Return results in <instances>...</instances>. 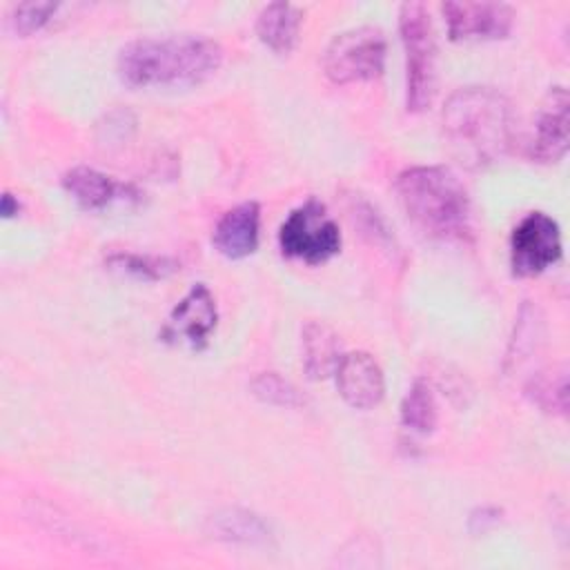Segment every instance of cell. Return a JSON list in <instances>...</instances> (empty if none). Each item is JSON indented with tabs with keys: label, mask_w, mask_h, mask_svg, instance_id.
I'll return each instance as SVG.
<instances>
[{
	"label": "cell",
	"mask_w": 570,
	"mask_h": 570,
	"mask_svg": "<svg viewBox=\"0 0 570 570\" xmlns=\"http://www.w3.org/2000/svg\"><path fill=\"white\" fill-rule=\"evenodd\" d=\"M18 209H20L18 200H13V196L7 191V194L2 196V214H4V218H11L13 214H18Z\"/></svg>",
	"instance_id": "24"
},
{
	"label": "cell",
	"mask_w": 570,
	"mask_h": 570,
	"mask_svg": "<svg viewBox=\"0 0 570 570\" xmlns=\"http://www.w3.org/2000/svg\"><path fill=\"white\" fill-rule=\"evenodd\" d=\"M303 11L292 2H269L256 18V36L276 53H289L296 45Z\"/></svg>",
	"instance_id": "14"
},
{
	"label": "cell",
	"mask_w": 570,
	"mask_h": 570,
	"mask_svg": "<svg viewBox=\"0 0 570 570\" xmlns=\"http://www.w3.org/2000/svg\"><path fill=\"white\" fill-rule=\"evenodd\" d=\"M223 62L216 40L200 33L142 36L129 40L116 60L120 80L127 87L194 85L203 82Z\"/></svg>",
	"instance_id": "1"
},
{
	"label": "cell",
	"mask_w": 570,
	"mask_h": 570,
	"mask_svg": "<svg viewBox=\"0 0 570 570\" xmlns=\"http://www.w3.org/2000/svg\"><path fill=\"white\" fill-rule=\"evenodd\" d=\"M207 530L212 537L234 543H265L269 539V525L254 512L243 508H225L209 517Z\"/></svg>",
	"instance_id": "16"
},
{
	"label": "cell",
	"mask_w": 570,
	"mask_h": 570,
	"mask_svg": "<svg viewBox=\"0 0 570 570\" xmlns=\"http://www.w3.org/2000/svg\"><path fill=\"white\" fill-rule=\"evenodd\" d=\"M249 387H252V394L256 399H261L263 403H269V405H278V407H301V405H305L303 394L289 381L278 376L276 372L258 374L252 381Z\"/></svg>",
	"instance_id": "19"
},
{
	"label": "cell",
	"mask_w": 570,
	"mask_h": 570,
	"mask_svg": "<svg viewBox=\"0 0 570 570\" xmlns=\"http://www.w3.org/2000/svg\"><path fill=\"white\" fill-rule=\"evenodd\" d=\"M525 394L543 412L566 414L568 412V370L563 365H554L537 372L525 383Z\"/></svg>",
	"instance_id": "17"
},
{
	"label": "cell",
	"mask_w": 570,
	"mask_h": 570,
	"mask_svg": "<svg viewBox=\"0 0 570 570\" xmlns=\"http://www.w3.org/2000/svg\"><path fill=\"white\" fill-rule=\"evenodd\" d=\"M301 350H303V370L309 379H325L336 372L341 361V341L336 332L321 323L309 321L301 332Z\"/></svg>",
	"instance_id": "13"
},
{
	"label": "cell",
	"mask_w": 570,
	"mask_h": 570,
	"mask_svg": "<svg viewBox=\"0 0 570 570\" xmlns=\"http://www.w3.org/2000/svg\"><path fill=\"white\" fill-rule=\"evenodd\" d=\"M539 336H541V318L537 316V307L523 305L521 314H519V321H517L512 343H510L508 363L521 365L528 358V354L534 350Z\"/></svg>",
	"instance_id": "20"
},
{
	"label": "cell",
	"mask_w": 570,
	"mask_h": 570,
	"mask_svg": "<svg viewBox=\"0 0 570 570\" xmlns=\"http://www.w3.org/2000/svg\"><path fill=\"white\" fill-rule=\"evenodd\" d=\"M443 16L452 40H497L512 29L514 11L503 2H445Z\"/></svg>",
	"instance_id": "9"
},
{
	"label": "cell",
	"mask_w": 570,
	"mask_h": 570,
	"mask_svg": "<svg viewBox=\"0 0 570 570\" xmlns=\"http://www.w3.org/2000/svg\"><path fill=\"white\" fill-rule=\"evenodd\" d=\"M62 187L85 209L107 207L111 200L120 198L127 191V187H122L111 176H107L94 167L69 169L62 176Z\"/></svg>",
	"instance_id": "15"
},
{
	"label": "cell",
	"mask_w": 570,
	"mask_h": 570,
	"mask_svg": "<svg viewBox=\"0 0 570 570\" xmlns=\"http://www.w3.org/2000/svg\"><path fill=\"white\" fill-rule=\"evenodd\" d=\"M56 2H20L11 13V27L20 36H29L42 29L56 13Z\"/></svg>",
	"instance_id": "22"
},
{
	"label": "cell",
	"mask_w": 570,
	"mask_h": 570,
	"mask_svg": "<svg viewBox=\"0 0 570 570\" xmlns=\"http://www.w3.org/2000/svg\"><path fill=\"white\" fill-rule=\"evenodd\" d=\"M385 36L379 27L361 24L336 33L323 53L325 76L336 85L365 82L383 73Z\"/></svg>",
	"instance_id": "5"
},
{
	"label": "cell",
	"mask_w": 570,
	"mask_h": 570,
	"mask_svg": "<svg viewBox=\"0 0 570 570\" xmlns=\"http://www.w3.org/2000/svg\"><path fill=\"white\" fill-rule=\"evenodd\" d=\"M109 265H114L116 269H122L127 274L140 276V278H160L176 269L174 261L151 258V256H140V254H116L109 258Z\"/></svg>",
	"instance_id": "21"
},
{
	"label": "cell",
	"mask_w": 570,
	"mask_h": 570,
	"mask_svg": "<svg viewBox=\"0 0 570 570\" xmlns=\"http://www.w3.org/2000/svg\"><path fill=\"white\" fill-rule=\"evenodd\" d=\"M278 245L285 256L318 265L338 254L341 229L323 203L307 198L281 223Z\"/></svg>",
	"instance_id": "6"
},
{
	"label": "cell",
	"mask_w": 570,
	"mask_h": 570,
	"mask_svg": "<svg viewBox=\"0 0 570 570\" xmlns=\"http://www.w3.org/2000/svg\"><path fill=\"white\" fill-rule=\"evenodd\" d=\"M394 189L405 216L430 238L463 240L470 236V196L448 167H410L396 176Z\"/></svg>",
	"instance_id": "3"
},
{
	"label": "cell",
	"mask_w": 570,
	"mask_h": 570,
	"mask_svg": "<svg viewBox=\"0 0 570 570\" xmlns=\"http://www.w3.org/2000/svg\"><path fill=\"white\" fill-rule=\"evenodd\" d=\"M568 91L566 87H552L543 98L537 114V136L532 142V158L541 163H557L568 151Z\"/></svg>",
	"instance_id": "11"
},
{
	"label": "cell",
	"mask_w": 570,
	"mask_h": 570,
	"mask_svg": "<svg viewBox=\"0 0 570 570\" xmlns=\"http://www.w3.org/2000/svg\"><path fill=\"white\" fill-rule=\"evenodd\" d=\"M399 31L405 49V105L407 111H423L436 91V40L425 4L403 2Z\"/></svg>",
	"instance_id": "4"
},
{
	"label": "cell",
	"mask_w": 570,
	"mask_h": 570,
	"mask_svg": "<svg viewBox=\"0 0 570 570\" xmlns=\"http://www.w3.org/2000/svg\"><path fill=\"white\" fill-rule=\"evenodd\" d=\"M403 428L428 434L436 425V401L425 381H414L401 401Z\"/></svg>",
	"instance_id": "18"
},
{
	"label": "cell",
	"mask_w": 570,
	"mask_h": 570,
	"mask_svg": "<svg viewBox=\"0 0 570 570\" xmlns=\"http://www.w3.org/2000/svg\"><path fill=\"white\" fill-rule=\"evenodd\" d=\"M561 258V232L543 212L523 216L510 234V265L517 276H534Z\"/></svg>",
	"instance_id": "7"
},
{
	"label": "cell",
	"mask_w": 570,
	"mask_h": 570,
	"mask_svg": "<svg viewBox=\"0 0 570 570\" xmlns=\"http://www.w3.org/2000/svg\"><path fill=\"white\" fill-rule=\"evenodd\" d=\"M443 136L465 167L494 163L512 140V107L492 87H461L443 105Z\"/></svg>",
	"instance_id": "2"
},
{
	"label": "cell",
	"mask_w": 570,
	"mask_h": 570,
	"mask_svg": "<svg viewBox=\"0 0 570 570\" xmlns=\"http://www.w3.org/2000/svg\"><path fill=\"white\" fill-rule=\"evenodd\" d=\"M336 387L347 405L370 410L381 403L385 381L379 363L367 352L343 354L336 365Z\"/></svg>",
	"instance_id": "10"
},
{
	"label": "cell",
	"mask_w": 570,
	"mask_h": 570,
	"mask_svg": "<svg viewBox=\"0 0 570 570\" xmlns=\"http://www.w3.org/2000/svg\"><path fill=\"white\" fill-rule=\"evenodd\" d=\"M216 321L218 312L212 292L207 285L196 283L169 312L160 336L169 343H183L191 350H200L216 330Z\"/></svg>",
	"instance_id": "8"
},
{
	"label": "cell",
	"mask_w": 570,
	"mask_h": 570,
	"mask_svg": "<svg viewBox=\"0 0 570 570\" xmlns=\"http://www.w3.org/2000/svg\"><path fill=\"white\" fill-rule=\"evenodd\" d=\"M261 207L254 200L227 209L212 234L214 247L227 258H245L258 247Z\"/></svg>",
	"instance_id": "12"
},
{
	"label": "cell",
	"mask_w": 570,
	"mask_h": 570,
	"mask_svg": "<svg viewBox=\"0 0 570 570\" xmlns=\"http://www.w3.org/2000/svg\"><path fill=\"white\" fill-rule=\"evenodd\" d=\"M499 521H501V510L485 505V508H479L470 514V530L472 532H485L492 525H497Z\"/></svg>",
	"instance_id": "23"
}]
</instances>
